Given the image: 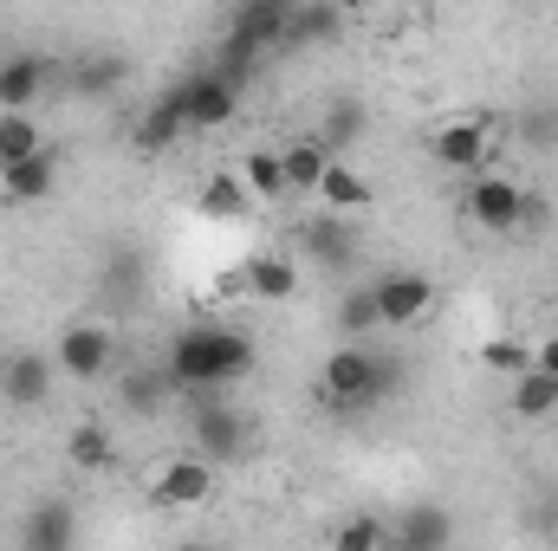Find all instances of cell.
<instances>
[{
  "label": "cell",
  "instance_id": "cell-1",
  "mask_svg": "<svg viewBox=\"0 0 558 551\" xmlns=\"http://www.w3.org/2000/svg\"><path fill=\"white\" fill-rule=\"evenodd\" d=\"M254 370V338L234 331V325H189L175 344H169V383L175 390H221V383H241Z\"/></svg>",
  "mask_w": 558,
  "mask_h": 551
},
{
  "label": "cell",
  "instance_id": "cell-2",
  "mask_svg": "<svg viewBox=\"0 0 558 551\" xmlns=\"http://www.w3.org/2000/svg\"><path fill=\"white\" fill-rule=\"evenodd\" d=\"M390 390H397L390 357H377V351H364V344L331 351V357H325V370H318V396H325V409H338V415L377 409Z\"/></svg>",
  "mask_w": 558,
  "mask_h": 551
},
{
  "label": "cell",
  "instance_id": "cell-3",
  "mask_svg": "<svg viewBox=\"0 0 558 551\" xmlns=\"http://www.w3.org/2000/svg\"><path fill=\"white\" fill-rule=\"evenodd\" d=\"M533 215H539V201H533L526 188H513L507 175H474V188H468V221H474V228L513 234V228L533 221Z\"/></svg>",
  "mask_w": 558,
  "mask_h": 551
},
{
  "label": "cell",
  "instance_id": "cell-4",
  "mask_svg": "<svg viewBox=\"0 0 558 551\" xmlns=\"http://www.w3.org/2000/svg\"><path fill=\"white\" fill-rule=\"evenodd\" d=\"M52 364H59L72 383H98V377L118 364V338H111V325H65Z\"/></svg>",
  "mask_w": 558,
  "mask_h": 551
},
{
  "label": "cell",
  "instance_id": "cell-5",
  "mask_svg": "<svg viewBox=\"0 0 558 551\" xmlns=\"http://www.w3.org/2000/svg\"><path fill=\"white\" fill-rule=\"evenodd\" d=\"M371 298H377V325H390V331H410L416 318L435 311V279L422 273H384L371 285Z\"/></svg>",
  "mask_w": 558,
  "mask_h": 551
},
{
  "label": "cell",
  "instance_id": "cell-6",
  "mask_svg": "<svg viewBox=\"0 0 558 551\" xmlns=\"http://www.w3.org/2000/svg\"><path fill=\"white\" fill-rule=\"evenodd\" d=\"M175 91H182V118H189V131H221V124L234 118V105H241V85L221 78V72H195V78H182Z\"/></svg>",
  "mask_w": 558,
  "mask_h": 551
},
{
  "label": "cell",
  "instance_id": "cell-7",
  "mask_svg": "<svg viewBox=\"0 0 558 551\" xmlns=\"http://www.w3.org/2000/svg\"><path fill=\"white\" fill-rule=\"evenodd\" d=\"M208 493H215V467H208V461H195V454L162 461V467H156V487H149V500H156V506H169V513L202 506Z\"/></svg>",
  "mask_w": 558,
  "mask_h": 551
},
{
  "label": "cell",
  "instance_id": "cell-8",
  "mask_svg": "<svg viewBox=\"0 0 558 551\" xmlns=\"http://www.w3.org/2000/svg\"><path fill=\"white\" fill-rule=\"evenodd\" d=\"M52 357H39V351H20V357H7L0 364V396L13 403V409H39L46 396H52Z\"/></svg>",
  "mask_w": 558,
  "mask_h": 551
},
{
  "label": "cell",
  "instance_id": "cell-9",
  "mask_svg": "<svg viewBox=\"0 0 558 551\" xmlns=\"http://www.w3.org/2000/svg\"><path fill=\"white\" fill-rule=\"evenodd\" d=\"M487 149H494V137H487V124H441L435 137H428V156L441 162V169H454V175H474L481 162H487Z\"/></svg>",
  "mask_w": 558,
  "mask_h": 551
},
{
  "label": "cell",
  "instance_id": "cell-10",
  "mask_svg": "<svg viewBox=\"0 0 558 551\" xmlns=\"http://www.w3.org/2000/svg\"><path fill=\"white\" fill-rule=\"evenodd\" d=\"M241 441H247V428H241L234 409H221V403H202V409H195V461L221 467V461L241 454Z\"/></svg>",
  "mask_w": 558,
  "mask_h": 551
},
{
  "label": "cell",
  "instance_id": "cell-11",
  "mask_svg": "<svg viewBox=\"0 0 558 551\" xmlns=\"http://www.w3.org/2000/svg\"><path fill=\"white\" fill-rule=\"evenodd\" d=\"M78 546V519L65 500H39L26 519H20V551H72Z\"/></svg>",
  "mask_w": 558,
  "mask_h": 551
},
{
  "label": "cell",
  "instance_id": "cell-12",
  "mask_svg": "<svg viewBox=\"0 0 558 551\" xmlns=\"http://www.w3.org/2000/svg\"><path fill=\"white\" fill-rule=\"evenodd\" d=\"M448 539H454V519L441 506H416L390 519V551H448Z\"/></svg>",
  "mask_w": 558,
  "mask_h": 551
},
{
  "label": "cell",
  "instance_id": "cell-13",
  "mask_svg": "<svg viewBox=\"0 0 558 551\" xmlns=\"http://www.w3.org/2000/svg\"><path fill=\"white\" fill-rule=\"evenodd\" d=\"M39 91H46V59L39 52L0 59V111H26V105H39Z\"/></svg>",
  "mask_w": 558,
  "mask_h": 551
},
{
  "label": "cell",
  "instance_id": "cell-14",
  "mask_svg": "<svg viewBox=\"0 0 558 551\" xmlns=\"http://www.w3.org/2000/svg\"><path fill=\"white\" fill-rule=\"evenodd\" d=\"M241 285H247L260 305H286V298L299 292V267H292L286 254H254L247 273H241Z\"/></svg>",
  "mask_w": 558,
  "mask_h": 551
},
{
  "label": "cell",
  "instance_id": "cell-15",
  "mask_svg": "<svg viewBox=\"0 0 558 551\" xmlns=\"http://www.w3.org/2000/svg\"><path fill=\"white\" fill-rule=\"evenodd\" d=\"M59 188V169H52V156H33V162H13V169H0V201H20V208H33V201H46Z\"/></svg>",
  "mask_w": 558,
  "mask_h": 551
},
{
  "label": "cell",
  "instance_id": "cell-16",
  "mask_svg": "<svg viewBox=\"0 0 558 551\" xmlns=\"http://www.w3.org/2000/svg\"><path fill=\"white\" fill-rule=\"evenodd\" d=\"M182 131H189V118H182V91H162V98L137 118V149L156 156V149H169V143L182 137Z\"/></svg>",
  "mask_w": 558,
  "mask_h": 551
},
{
  "label": "cell",
  "instance_id": "cell-17",
  "mask_svg": "<svg viewBox=\"0 0 558 551\" xmlns=\"http://www.w3.org/2000/svg\"><path fill=\"white\" fill-rule=\"evenodd\" d=\"M331 162H338V156H331L325 143H292V149H279V169H286V188H292V195H318V182H325Z\"/></svg>",
  "mask_w": 558,
  "mask_h": 551
},
{
  "label": "cell",
  "instance_id": "cell-18",
  "mask_svg": "<svg viewBox=\"0 0 558 551\" xmlns=\"http://www.w3.org/2000/svg\"><path fill=\"white\" fill-rule=\"evenodd\" d=\"M318 201H325L331 215H357V208H371V201H377V188H371L351 162H331V169H325V182H318Z\"/></svg>",
  "mask_w": 558,
  "mask_h": 551
},
{
  "label": "cell",
  "instance_id": "cell-19",
  "mask_svg": "<svg viewBox=\"0 0 558 551\" xmlns=\"http://www.w3.org/2000/svg\"><path fill=\"white\" fill-rule=\"evenodd\" d=\"M33 156H46L39 124H33L26 111H0V169H13V162H33Z\"/></svg>",
  "mask_w": 558,
  "mask_h": 551
},
{
  "label": "cell",
  "instance_id": "cell-20",
  "mask_svg": "<svg viewBox=\"0 0 558 551\" xmlns=\"http://www.w3.org/2000/svg\"><path fill=\"white\" fill-rule=\"evenodd\" d=\"M241 182H247V195L254 201H267V208H279L292 188H286V169H279V149H254L247 162H241Z\"/></svg>",
  "mask_w": 558,
  "mask_h": 551
},
{
  "label": "cell",
  "instance_id": "cell-21",
  "mask_svg": "<svg viewBox=\"0 0 558 551\" xmlns=\"http://www.w3.org/2000/svg\"><path fill=\"white\" fill-rule=\"evenodd\" d=\"M331 551H390V519L377 513H344L331 526Z\"/></svg>",
  "mask_w": 558,
  "mask_h": 551
},
{
  "label": "cell",
  "instance_id": "cell-22",
  "mask_svg": "<svg viewBox=\"0 0 558 551\" xmlns=\"http://www.w3.org/2000/svg\"><path fill=\"white\" fill-rule=\"evenodd\" d=\"M124 78H131L124 52H98V59H85V65L72 72V91H78V98H105V91H118Z\"/></svg>",
  "mask_w": 558,
  "mask_h": 551
},
{
  "label": "cell",
  "instance_id": "cell-23",
  "mask_svg": "<svg viewBox=\"0 0 558 551\" xmlns=\"http://www.w3.org/2000/svg\"><path fill=\"white\" fill-rule=\"evenodd\" d=\"M247 182L241 175H228V169H215L208 182H202V215H215V221H234V215H247Z\"/></svg>",
  "mask_w": 558,
  "mask_h": 551
},
{
  "label": "cell",
  "instance_id": "cell-24",
  "mask_svg": "<svg viewBox=\"0 0 558 551\" xmlns=\"http://www.w3.org/2000/svg\"><path fill=\"white\" fill-rule=\"evenodd\" d=\"M65 454H72V467H85V474H105V467H111V434H105L98 421H78V428L65 434Z\"/></svg>",
  "mask_w": 558,
  "mask_h": 551
},
{
  "label": "cell",
  "instance_id": "cell-25",
  "mask_svg": "<svg viewBox=\"0 0 558 551\" xmlns=\"http://www.w3.org/2000/svg\"><path fill=\"white\" fill-rule=\"evenodd\" d=\"M513 415H526V421L558 415V383L553 377H539V370H526V377L513 383Z\"/></svg>",
  "mask_w": 558,
  "mask_h": 551
},
{
  "label": "cell",
  "instance_id": "cell-26",
  "mask_svg": "<svg viewBox=\"0 0 558 551\" xmlns=\"http://www.w3.org/2000/svg\"><path fill=\"white\" fill-rule=\"evenodd\" d=\"M344 26V13L338 7H299L292 0V26H286V46H305V39H331Z\"/></svg>",
  "mask_w": 558,
  "mask_h": 551
},
{
  "label": "cell",
  "instance_id": "cell-27",
  "mask_svg": "<svg viewBox=\"0 0 558 551\" xmlns=\"http://www.w3.org/2000/svg\"><path fill=\"white\" fill-rule=\"evenodd\" d=\"M162 390H169V377H156V370H124V383H118V396H124L131 415H156L162 409Z\"/></svg>",
  "mask_w": 558,
  "mask_h": 551
},
{
  "label": "cell",
  "instance_id": "cell-28",
  "mask_svg": "<svg viewBox=\"0 0 558 551\" xmlns=\"http://www.w3.org/2000/svg\"><path fill=\"white\" fill-rule=\"evenodd\" d=\"M481 364L520 383V377L533 370V344H513V338H487V344H481Z\"/></svg>",
  "mask_w": 558,
  "mask_h": 551
},
{
  "label": "cell",
  "instance_id": "cell-29",
  "mask_svg": "<svg viewBox=\"0 0 558 551\" xmlns=\"http://www.w3.org/2000/svg\"><path fill=\"white\" fill-rule=\"evenodd\" d=\"M338 331H344V338H364V331H377V298H371V285L344 292V305H338Z\"/></svg>",
  "mask_w": 558,
  "mask_h": 551
},
{
  "label": "cell",
  "instance_id": "cell-30",
  "mask_svg": "<svg viewBox=\"0 0 558 551\" xmlns=\"http://www.w3.org/2000/svg\"><path fill=\"white\" fill-rule=\"evenodd\" d=\"M357 131H364V111H357V105H338V111L325 118V149L338 156V149H344V143L357 137Z\"/></svg>",
  "mask_w": 558,
  "mask_h": 551
},
{
  "label": "cell",
  "instance_id": "cell-31",
  "mask_svg": "<svg viewBox=\"0 0 558 551\" xmlns=\"http://www.w3.org/2000/svg\"><path fill=\"white\" fill-rule=\"evenodd\" d=\"M305 247H312V254H325V260H331V254H344V234H338V228H331V221H312V228H305Z\"/></svg>",
  "mask_w": 558,
  "mask_h": 551
},
{
  "label": "cell",
  "instance_id": "cell-32",
  "mask_svg": "<svg viewBox=\"0 0 558 551\" xmlns=\"http://www.w3.org/2000/svg\"><path fill=\"white\" fill-rule=\"evenodd\" d=\"M533 370H539V377H553V383H558V331H553V338H539V344H533Z\"/></svg>",
  "mask_w": 558,
  "mask_h": 551
}]
</instances>
